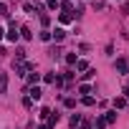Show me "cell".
<instances>
[{"instance_id":"cell-3","label":"cell","mask_w":129,"mask_h":129,"mask_svg":"<svg viewBox=\"0 0 129 129\" xmlns=\"http://www.w3.org/2000/svg\"><path fill=\"white\" fill-rule=\"evenodd\" d=\"M8 91V74L0 71V94H5Z\"/></svg>"},{"instance_id":"cell-9","label":"cell","mask_w":129,"mask_h":129,"mask_svg":"<svg viewBox=\"0 0 129 129\" xmlns=\"http://www.w3.org/2000/svg\"><path fill=\"white\" fill-rule=\"evenodd\" d=\"M114 106H116V109L126 106V99H124V96H116V99H114Z\"/></svg>"},{"instance_id":"cell-27","label":"cell","mask_w":129,"mask_h":129,"mask_svg":"<svg viewBox=\"0 0 129 129\" xmlns=\"http://www.w3.org/2000/svg\"><path fill=\"white\" fill-rule=\"evenodd\" d=\"M56 3H58V0H56Z\"/></svg>"},{"instance_id":"cell-21","label":"cell","mask_w":129,"mask_h":129,"mask_svg":"<svg viewBox=\"0 0 129 129\" xmlns=\"http://www.w3.org/2000/svg\"><path fill=\"white\" fill-rule=\"evenodd\" d=\"M84 104L86 106H94V96H84Z\"/></svg>"},{"instance_id":"cell-13","label":"cell","mask_w":129,"mask_h":129,"mask_svg":"<svg viewBox=\"0 0 129 129\" xmlns=\"http://www.w3.org/2000/svg\"><path fill=\"white\" fill-rule=\"evenodd\" d=\"M79 91H81V94H86V96H89V94H91V86H89V84H81V86H79Z\"/></svg>"},{"instance_id":"cell-23","label":"cell","mask_w":129,"mask_h":129,"mask_svg":"<svg viewBox=\"0 0 129 129\" xmlns=\"http://www.w3.org/2000/svg\"><path fill=\"white\" fill-rule=\"evenodd\" d=\"M81 129H94V126H91L89 121H84V124H81Z\"/></svg>"},{"instance_id":"cell-6","label":"cell","mask_w":129,"mask_h":129,"mask_svg":"<svg viewBox=\"0 0 129 129\" xmlns=\"http://www.w3.org/2000/svg\"><path fill=\"white\" fill-rule=\"evenodd\" d=\"M106 126V119L104 116H96V121H94V129H104Z\"/></svg>"},{"instance_id":"cell-19","label":"cell","mask_w":129,"mask_h":129,"mask_svg":"<svg viewBox=\"0 0 129 129\" xmlns=\"http://www.w3.org/2000/svg\"><path fill=\"white\" fill-rule=\"evenodd\" d=\"M43 81H46V84H53V81H56V76H53V74H46V76H43Z\"/></svg>"},{"instance_id":"cell-22","label":"cell","mask_w":129,"mask_h":129,"mask_svg":"<svg viewBox=\"0 0 129 129\" xmlns=\"http://www.w3.org/2000/svg\"><path fill=\"white\" fill-rule=\"evenodd\" d=\"M0 15H8V8H5V3H0Z\"/></svg>"},{"instance_id":"cell-1","label":"cell","mask_w":129,"mask_h":129,"mask_svg":"<svg viewBox=\"0 0 129 129\" xmlns=\"http://www.w3.org/2000/svg\"><path fill=\"white\" fill-rule=\"evenodd\" d=\"M116 71L129 74V61H126V58H119V61H116Z\"/></svg>"},{"instance_id":"cell-25","label":"cell","mask_w":129,"mask_h":129,"mask_svg":"<svg viewBox=\"0 0 129 129\" xmlns=\"http://www.w3.org/2000/svg\"><path fill=\"white\" fill-rule=\"evenodd\" d=\"M38 129H51V126H48V124H41V126H38Z\"/></svg>"},{"instance_id":"cell-4","label":"cell","mask_w":129,"mask_h":129,"mask_svg":"<svg viewBox=\"0 0 129 129\" xmlns=\"http://www.w3.org/2000/svg\"><path fill=\"white\" fill-rule=\"evenodd\" d=\"M51 38H56V41H58V43H61V41H63V38H66V30H63V28H56V30H53V33H51Z\"/></svg>"},{"instance_id":"cell-15","label":"cell","mask_w":129,"mask_h":129,"mask_svg":"<svg viewBox=\"0 0 129 129\" xmlns=\"http://www.w3.org/2000/svg\"><path fill=\"white\" fill-rule=\"evenodd\" d=\"M38 116H41V119H48V116H51V109H46V106H43V109H41V114H38Z\"/></svg>"},{"instance_id":"cell-2","label":"cell","mask_w":129,"mask_h":129,"mask_svg":"<svg viewBox=\"0 0 129 129\" xmlns=\"http://www.w3.org/2000/svg\"><path fill=\"white\" fill-rule=\"evenodd\" d=\"M18 38H20V33L15 30V23H10V28H8V41H13V43H15Z\"/></svg>"},{"instance_id":"cell-7","label":"cell","mask_w":129,"mask_h":129,"mask_svg":"<svg viewBox=\"0 0 129 129\" xmlns=\"http://www.w3.org/2000/svg\"><path fill=\"white\" fill-rule=\"evenodd\" d=\"M61 10H63V13H71V10H74L71 0H63V3H61Z\"/></svg>"},{"instance_id":"cell-12","label":"cell","mask_w":129,"mask_h":129,"mask_svg":"<svg viewBox=\"0 0 129 129\" xmlns=\"http://www.w3.org/2000/svg\"><path fill=\"white\" fill-rule=\"evenodd\" d=\"M76 69H79V71H89V63H86V61H76Z\"/></svg>"},{"instance_id":"cell-24","label":"cell","mask_w":129,"mask_h":129,"mask_svg":"<svg viewBox=\"0 0 129 129\" xmlns=\"http://www.w3.org/2000/svg\"><path fill=\"white\" fill-rule=\"evenodd\" d=\"M121 13H124V15H126V13H129V3H126V5H124V8H121Z\"/></svg>"},{"instance_id":"cell-20","label":"cell","mask_w":129,"mask_h":129,"mask_svg":"<svg viewBox=\"0 0 129 129\" xmlns=\"http://www.w3.org/2000/svg\"><path fill=\"white\" fill-rule=\"evenodd\" d=\"M66 61H69V63H76L79 58H76V53H69V56H66Z\"/></svg>"},{"instance_id":"cell-17","label":"cell","mask_w":129,"mask_h":129,"mask_svg":"<svg viewBox=\"0 0 129 129\" xmlns=\"http://www.w3.org/2000/svg\"><path fill=\"white\" fill-rule=\"evenodd\" d=\"M41 23H43V25H51V18H48L46 13H41Z\"/></svg>"},{"instance_id":"cell-8","label":"cell","mask_w":129,"mask_h":129,"mask_svg":"<svg viewBox=\"0 0 129 129\" xmlns=\"http://www.w3.org/2000/svg\"><path fill=\"white\" fill-rule=\"evenodd\" d=\"M18 33H20L23 38H33V33H30V28H28V25H23V28H20Z\"/></svg>"},{"instance_id":"cell-16","label":"cell","mask_w":129,"mask_h":129,"mask_svg":"<svg viewBox=\"0 0 129 129\" xmlns=\"http://www.w3.org/2000/svg\"><path fill=\"white\" fill-rule=\"evenodd\" d=\"M76 124H81V114H74L71 116V126H76Z\"/></svg>"},{"instance_id":"cell-10","label":"cell","mask_w":129,"mask_h":129,"mask_svg":"<svg viewBox=\"0 0 129 129\" xmlns=\"http://www.w3.org/2000/svg\"><path fill=\"white\" fill-rule=\"evenodd\" d=\"M41 81V74H28V84H38Z\"/></svg>"},{"instance_id":"cell-14","label":"cell","mask_w":129,"mask_h":129,"mask_svg":"<svg viewBox=\"0 0 129 129\" xmlns=\"http://www.w3.org/2000/svg\"><path fill=\"white\" fill-rule=\"evenodd\" d=\"M71 18H74L71 13H61V23H71Z\"/></svg>"},{"instance_id":"cell-5","label":"cell","mask_w":129,"mask_h":129,"mask_svg":"<svg viewBox=\"0 0 129 129\" xmlns=\"http://www.w3.org/2000/svg\"><path fill=\"white\" fill-rule=\"evenodd\" d=\"M28 94H30V96H28V99H30V101H33V99H36V101H38V99H41V94H43V91H41V89H38V86H33V89H30V91H28Z\"/></svg>"},{"instance_id":"cell-11","label":"cell","mask_w":129,"mask_h":129,"mask_svg":"<svg viewBox=\"0 0 129 129\" xmlns=\"http://www.w3.org/2000/svg\"><path fill=\"white\" fill-rule=\"evenodd\" d=\"M104 119H106V124H111V121H116V111H106V116H104Z\"/></svg>"},{"instance_id":"cell-26","label":"cell","mask_w":129,"mask_h":129,"mask_svg":"<svg viewBox=\"0 0 129 129\" xmlns=\"http://www.w3.org/2000/svg\"><path fill=\"white\" fill-rule=\"evenodd\" d=\"M3 36H5V30H3V28H0V38H3Z\"/></svg>"},{"instance_id":"cell-18","label":"cell","mask_w":129,"mask_h":129,"mask_svg":"<svg viewBox=\"0 0 129 129\" xmlns=\"http://www.w3.org/2000/svg\"><path fill=\"white\" fill-rule=\"evenodd\" d=\"M41 41H51V30H41Z\"/></svg>"}]
</instances>
